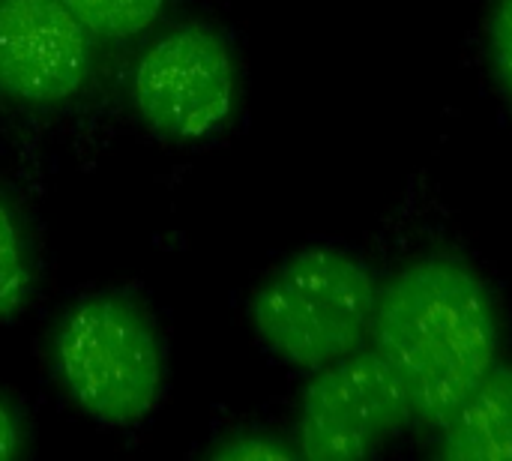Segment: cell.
<instances>
[{
    "label": "cell",
    "instance_id": "obj_1",
    "mask_svg": "<svg viewBox=\"0 0 512 461\" xmlns=\"http://www.w3.org/2000/svg\"><path fill=\"white\" fill-rule=\"evenodd\" d=\"M369 342L399 378L414 420L435 426L498 366V300L465 258L420 255L378 285Z\"/></svg>",
    "mask_w": 512,
    "mask_h": 461
},
{
    "label": "cell",
    "instance_id": "obj_2",
    "mask_svg": "<svg viewBox=\"0 0 512 461\" xmlns=\"http://www.w3.org/2000/svg\"><path fill=\"white\" fill-rule=\"evenodd\" d=\"M378 303L372 270L336 246H309L279 264L252 297V327L282 363L318 372L369 342Z\"/></svg>",
    "mask_w": 512,
    "mask_h": 461
},
{
    "label": "cell",
    "instance_id": "obj_3",
    "mask_svg": "<svg viewBox=\"0 0 512 461\" xmlns=\"http://www.w3.org/2000/svg\"><path fill=\"white\" fill-rule=\"evenodd\" d=\"M54 363L69 399L105 426L141 423L162 393V351L141 306L120 294L72 306L54 336Z\"/></svg>",
    "mask_w": 512,
    "mask_h": 461
},
{
    "label": "cell",
    "instance_id": "obj_4",
    "mask_svg": "<svg viewBox=\"0 0 512 461\" xmlns=\"http://www.w3.org/2000/svg\"><path fill=\"white\" fill-rule=\"evenodd\" d=\"M141 120L174 141L216 132L237 102V66L228 42L207 24H180L159 36L132 69Z\"/></svg>",
    "mask_w": 512,
    "mask_h": 461
},
{
    "label": "cell",
    "instance_id": "obj_5",
    "mask_svg": "<svg viewBox=\"0 0 512 461\" xmlns=\"http://www.w3.org/2000/svg\"><path fill=\"white\" fill-rule=\"evenodd\" d=\"M414 420L408 396L378 351L360 348L306 384L297 453L315 461L366 459Z\"/></svg>",
    "mask_w": 512,
    "mask_h": 461
},
{
    "label": "cell",
    "instance_id": "obj_6",
    "mask_svg": "<svg viewBox=\"0 0 512 461\" xmlns=\"http://www.w3.org/2000/svg\"><path fill=\"white\" fill-rule=\"evenodd\" d=\"M90 33L60 0H0V93L57 105L81 93Z\"/></svg>",
    "mask_w": 512,
    "mask_h": 461
},
{
    "label": "cell",
    "instance_id": "obj_7",
    "mask_svg": "<svg viewBox=\"0 0 512 461\" xmlns=\"http://www.w3.org/2000/svg\"><path fill=\"white\" fill-rule=\"evenodd\" d=\"M432 453L450 461H512V363L498 366L432 426Z\"/></svg>",
    "mask_w": 512,
    "mask_h": 461
},
{
    "label": "cell",
    "instance_id": "obj_8",
    "mask_svg": "<svg viewBox=\"0 0 512 461\" xmlns=\"http://www.w3.org/2000/svg\"><path fill=\"white\" fill-rule=\"evenodd\" d=\"M90 36L123 42L156 24L165 0H60Z\"/></svg>",
    "mask_w": 512,
    "mask_h": 461
},
{
    "label": "cell",
    "instance_id": "obj_9",
    "mask_svg": "<svg viewBox=\"0 0 512 461\" xmlns=\"http://www.w3.org/2000/svg\"><path fill=\"white\" fill-rule=\"evenodd\" d=\"M30 297V261L24 234L9 204L0 198V321L24 309Z\"/></svg>",
    "mask_w": 512,
    "mask_h": 461
},
{
    "label": "cell",
    "instance_id": "obj_10",
    "mask_svg": "<svg viewBox=\"0 0 512 461\" xmlns=\"http://www.w3.org/2000/svg\"><path fill=\"white\" fill-rule=\"evenodd\" d=\"M486 51L498 90L512 108V0H495L486 24Z\"/></svg>",
    "mask_w": 512,
    "mask_h": 461
},
{
    "label": "cell",
    "instance_id": "obj_11",
    "mask_svg": "<svg viewBox=\"0 0 512 461\" xmlns=\"http://www.w3.org/2000/svg\"><path fill=\"white\" fill-rule=\"evenodd\" d=\"M300 456L294 447L276 441V438H264V435H240V438H228L222 447L213 450V459L219 461H282Z\"/></svg>",
    "mask_w": 512,
    "mask_h": 461
},
{
    "label": "cell",
    "instance_id": "obj_12",
    "mask_svg": "<svg viewBox=\"0 0 512 461\" xmlns=\"http://www.w3.org/2000/svg\"><path fill=\"white\" fill-rule=\"evenodd\" d=\"M18 450H21V426L12 408L0 399V461L18 456Z\"/></svg>",
    "mask_w": 512,
    "mask_h": 461
}]
</instances>
